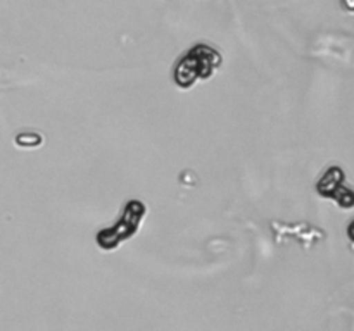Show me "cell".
Masks as SVG:
<instances>
[{"label":"cell","instance_id":"obj_3","mask_svg":"<svg viewBox=\"0 0 354 331\" xmlns=\"http://www.w3.org/2000/svg\"><path fill=\"white\" fill-rule=\"evenodd\" d=\"M318 193L322 197H328V199H334L342 209H351L354 203V195L353 190L346 185V176L344 171L337 166H332L317 185Z\"/></svg>","mask_w":354,"mask_h":331},{"label":"cell","instance_id":"obj_4","mask_svg":"<svg viewBox=\"0 0 354 331\" xmlns=\"http://www.w3.org/2000/svg\"><path fill=\"white\" fill-rule=\"evenodd\" d=\"M272 228H273V231H275L277 240H280L282 237L296 238V240H299L304 247H311V245H315V241L317 240H324L325 238L324 231L318 230V228H315V226H310V224H306V223L286 226V224L275 221V223L272 224Z\"/></svg>","mask_w":354,"mask_h":331},{"label":"cell","instance_id":"obj_2","mask_svg":"<svg viewBox=\"0 0 354 331\" xmlns=\"http://www.w3.org/2000/svg\"><path fill=\"white\" fill-rule=\"evenodd\" d=\"M145 214H147V207H145L144 202H140V200H130L124 205L123 214L116 221V224H113L111 228H106V230H100L97 233L95 243L99 245L100 250H114L123 241L135 237L137 231L140 230Z\"/></svg>","mask_w":354,"mask_h":331},{"label":"cell","instance_id":"obj_5","mask_svg":"<svg viewBox=\"0 0 354 331\" xmlns=\"http://www.w3.org/2000/svg\"><path fill=\"white\" fill-rule=\"evenodd\" d=\"M44 138L41 134L33 133V131H26V133H19L16 137V145L21 148H37L40 147Z\"/></svg>","mask_w":354,"mask_h":331},{"label":"cell","instance_id":"obj_1","mask_svg":"<svg viewBox=\"0 0 354 331\" xmlns=\"http://www.w3.org/2000/svg\"><path fill=\"white\" fill-rule=\"evenodd\" d=\"M221 66V54L207 43H197L178 59L173 79L180 88H190L197 79H207Z\"/></svg>","mask_w":354,"mask_h":331}]
</instances>
